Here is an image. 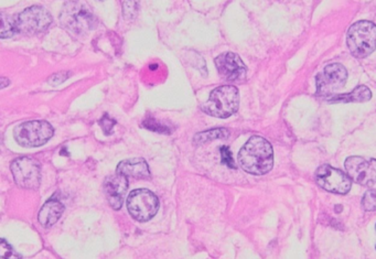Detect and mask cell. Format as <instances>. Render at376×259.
Masks as SVG:
<instances>
[{
	"label": "cell",
	"instance_id": "cell-7",
	"mask_svg": "<svg viewBox=\"0 0 376 259\" xmlns=\"http://www.w3.org/2000/svg\"><path fill=\"white\" fill-rule=\"evenodd\" d=\"M348 80V71L340 63H332L327 65L322 72L316 78L317 94L320 98H331L335 93L339 92Z\"/></svg>",
	"mask_w": 376,
	"mask_h": 259
},
{
	"label": "cell",
	"instance_id": "cell-5",
	"mask_svg": "<svg viewBox=\"0 0 376 259\" xmlns=\"http://www.w3.org/2000/svg\"><path fill=\"white\" fill-rule=\"evenodd\" d=\"M54 134L52 126L45 120H34L20 124L14 131L16 142L25 148L40 147Z\"/></svg>",
	"mask_w": 376,
	"mask_h": 259
},
{
	"label": "cell",
	"instance_id": "cell-6",
	"mask_svg": "<svg viewBox=\"0 0 376 259\" xmlns=\"http://www.w3.org/2000/svg\"><path fill=\"white\" fill-rule=\"evenodd\" d=\"M127 210L131 218L140 223H145L158 212V198L149 190H134L127 198Z\"/></svg>",
	"mask_w": 376,
	"mask_h": 259
},
{
	"label": "cell",
	"instance_id": "cell-22",
	"mask_svg": "<svg viewBox=\"0 0 376 259\" xmlns=\"http://www.w3.org/2000/svg\"><path fill=\"white\" fill-rule=\"evenodd\" d=\"M221 156H222V164L231 168V169H236V165H235L234 159H233V155L232 151L230 150L229 147H221Z\"/></svg>",
	"mask_w": 376,
	"mask_h": 259
},
{
	"label": "cell",
	"instance_id": "cell-23",
	"mask_svg": "<svg viewBox=\"0 0 376 259\" xmlns=\"http://www.w3.org/2000/svg\"><path fill=\"white\" fill-rule=\"evenodd\" d=\"M115 125H116V120L109 117L107 114L104 115L102 120H100V126L103 129L104 134L105 135H112L113 128H114Z\"/></svg>",
	"mask_w": 376,
	"mask_h": 259
},
{
	"label": "cell",
	"instance_id": "cell-24",
	"mask_svg": "<svg viewBox=\"0 0 376 259\" xmlns=\"http://www.w3.org/2000/svg\"><path fill=\"white\" fill-rule=\"evenodd\" d=\"M16 254L6 240L0 238V259L16 258Z\"/></svg>",
	"mask_w": 376,
	"mask_h": 259
},
{
	"label": "cell",
	"instance_id": "cell-8",
	"mask_svg": "<svg viewBox=\"0 0 376 259\" xmlns=\"http://www.w3.org/2000/svg\"><path fill=\"white\" fill-rule=\"evenodd\" d=\"M12 172L14 182L23 189H38L41 182V167L36 160L23 157L12 164Z\"/></svg>",
	"mask_w": 376,
	"mask_h": 259
},
{
	"label": "cell",
	"instance_id": "cell-12",
	"mask_svg": "<svg viewBox=\"0 0 376 259\" xmlns=\"http://www.w3.org/2000/svg\"><path fill=\"white\" fill-rule=\"evenodd\" d=\"M220 76L228 82H242L246 78V67L240 56L233 52L221 54L215 59Z\"/></svg>",
	"mask_w": 376,
	"mask_h": 259
},
{
	"label": "cell",
	"instance_id": "cell-11",
	"mask_svg": "<svg viewBox=\"0 0 376 259\" xmlns=\"http://www.w3.org/2000/svg\"><path fill=\"white\" fill-rule=\"evenodd\" d=\"M348 176L352 181L363 187H372L376 183V160L362 157H349L344 162Z\"/></svg>",
	"mask_w": 376,
	"mask_h": 259
},
{
	"label": "cell",
	"instance_id": "cell-26",
	"mask_svg": "<svg viewBox=\"0 0 376 259\" xmlns=\"http://www.w3.org/2000/svg\"><path fill=\"white\" fill-rule=\"evenodd\" d=\"M9 84H10V82H9L8 78H0V89L8 87Z\"/></svg>",
	"mask_w": 376,
	"mask_h": 259
},
{
	"label": "cell",
	"instance_id": "cell-15",
	"mask_svg": "<svg viewBox=\"0 0 376 259\" xmlns=\"http://www.w3.org/2000/svg\"><path fill=\"white\" fill-rule=\"evenodd\" d=\"M63 212H65V205L60 201L49 200L40 210L38 218L42 226L50 227L60 220Z\"/></svg>",
	"mask_w": 376,
	"mask_h": 259
},
{
	"label": "cell",
	"instance_id": "cell-14",
	"mask_svg": "<svg viewBox=\"0 0 376 259\" xmlns=\"http://www.w3.org/2000/svg\"><path fill=\"white\" fill-rule=\"evenodd\" d=\"M116 172L122 173L127 178L140 179V180L151 179V170L147 162L142 158L124 160L118 166Z\"/></svg>",
	"mask_w": 376,
	"mask_h": 259
},
{
	"label": "cell",
	"instance_id": "cell-2",
	"mask_svg": "<svg viewBox=\"0 0 376 259\" xmlns=\"http://www.w3.org/2000/svg\"><path fill=\"white\" fill-rule=\"evenodd\" d=\"M62 27L73 36H85L96 28L98 21L92 12L80 1L65 3L60 14Z\"/></svg>",
	"mask_w": 376,
	"mask_h": 259
},
{
	"label": "cell",
	"instance_id": "cell-16",
	"mask_svg": "<svg viewBox=\"0 0 376 259\" xmlns=\"http://www.w3.org/2000/svg\"><path fill=\"white\" fill-rule=\"evenodd\" d=\"M372 98V92L365 85H359L346 94L333 95L328 98L329 103H364Z\"/></svg>",
	"mask_w": 376,
	"mask_h": 259
},
{
	"label": "cell",
	"instance_id": "cell-25",
	"mask_svg": "<svg viewBox=\"0 0 376 259\" xmlns=\"http://www.w3.org/2000/svg\"><path fill=\"white\" fill-rule=\"evenodd\" d=\"M69 76H70V73H56V74L51 76V78L47 80V83L50 84V85H52V87H58V85H60V84H62L63 83V82L67 81Z\"/></svg>",
	"mask_w": 376,
	"mask_h": 259
},
{
	"label": "cell",
	"instance_id": "cell-4",
	"mask_svg": "<svg viewBox=\"0 0 376 259\" xmlns=\"http://www.w3.org/2000/svg\"><path fill=\"white\" fill-rule=\"evenodd\" d=\"M239 105V89L232 85H224L212 91L209 100L201 106V109L213 117L228 118L237 112Z\"/></svg>",
	"mask_w": 376,
	"mask_h": 259
},
{
	"label": "cell",
	"instance_id": "cell-17",
	"mask_svg": "<svg viewBox=\"0 0 376 259\" xmlns=\"http://www.w3.org/2000/svg\"><path fill=\"white\" fill-rule=\"evenodd\" d=\"M230 136V133L225 128L211 129V131H202L195 136V145H204L206 142H211L215 139H226Z\"/></svg>",
	"mask_w": 376,
	"mask_h": 259
},
{
	"label": "cell",
	"instance_id": "cell-3",
	"mask_svg": "<svg viewBox=\"0 0 376 259\" xmlns=\"http://www.w3.org/2000/svg\"><path fill=\"white\" fill-rule=\"evenodd\" d=\"M346 45L352 56L364 59L376 50V25L368 20H361L350 27Z\"/></svg>",
	"mask_w": 376,
	"mask_h": 259
},
{
	"label": "cell",
	"instance_id": "cell-18",
	"mask_svg": "<svg viewBox=\"0 0 376 259\" xmlns=\"http://www.w3.org/2000/svg\"><path fill=\"white\" fill-rule=\"evenodd\" d=\"M17 32V19L10 14L0 12V39L12 38Z\"/></svg>",
	"mask_w": 376,
	"mask_h": 259
},
{
	"label": "cell",
	"instance_id": "cell-20",
	"mask_svg": "<svg viewBox=\"0 0 376 259\" xmlns=\"http://www.w3.org/2000/svg\"><path fill=\"white\" fill-rule=\"evenodd\" d=\"M138 12V0H124L123 14L124 17L127 19H133L136 17Z\"/></svg>",
	"mask_w": 376,
	"mask_h": 259
},
{
	"label": "cell",
	"instance_id": "cell-9",
	"mask_svg": "<svg viewBox=\"0 0 376 259\" xmlns=\"http://www.w3.org/2000/svg\"><path fill=\"white\" fill-rule=\"evenodd\" d=\"M318 185L328 192L346 194L352 188V180L343 171L329 165H322L316 171Z\"/></svg>",
	"mask_w": 376,
	"mask_h": 259
},
{
	"label": "cell",
	"instance_id": "cell-1",
	"mask_svg": "<svg viewBox=\"0 0 376 259\" xmlns=\"http://www.w3.org/2000/svg\"><path fill=\"white\" fill-rule=\"evenodd\" d=\"M237 159L243 170L255 176H263L273 168V147L271 142L263 137H251L243 146Z\"/></svg>",
	"mask_w": 376,
	"mask_h": 259
},
{
	"label": "cell",
	"instance_id": "cell-27",
	"mask_svg": "<svg viewBox=\"0 0 376 259\" xmlns=\"http://www.w3.org/2000/svg\"><path fill=\"white\" fill-rule=\"evenodd\" d=\"M98 1H104V0H98Z\"/></svg>",
	"mask_w": 376,
	"mask_h": 259
},
{
	"label": "cell",
	"instance_id": "cell-19",
	"mask_svg": "<svg viewBox=\"0 0 376 259\" xmlns=\"http://www.w3.org/2000/svg\"><path fill=\"white\" fill-rule=\"evenodd\" d=\"M142 126L145 128L155 131V133H159V134H171V131H173L169 126L162 124V122H159L156 118L151 117V116H148L146 120H144Z\"/></svg>",
	"mask_w": 376,
	"mask_h": 259
},
{
	"label": "cell",
	"instance_id": "cell-13",
	"mask_svg": "<svg viewBox=\"0 0 376 259\" xmlns=\"http://www.w3.org/2000/svg\"><path fill=\"white\" fill-rule=\"evenodd\" d=\"M129 190V178L122 173L116 172L107 177L104 182V193L109 205L114 210H120Z\"/></svg>",
	"mask_w": 376,
	"mask_h": 259
},
{
	"label": "cell",
	"instance_id": "cell-10",
	"mask_svg": "<svg viewBox=\"0 0 376 259\" xmlns=\"http://www.w3.org/2000/svg\"><path fill=\"white\" fill-rule=\"evenodd\" d=\"M18 32L36 34L43 32L52 23V16L41 6H32L25 9L17 18Z\"/></svg>",
	"mask_w": 376,
	"mask_h": 259
},
{
	"label": "cell",
	"instance_id": "cell-21",
	"mask_svg": "<svg viewBox=\"0 0 376 259\" xmlns=\"http://www.w3.org/2000/svg\"><path fill=\"white\" fill-rule=\"evenodd\" d=\"M362 205L365 211H376V190H370L362 199Z\"/></svg>",
	"mask_w": 376,
	"mask_h": 259
}]
</instances>
